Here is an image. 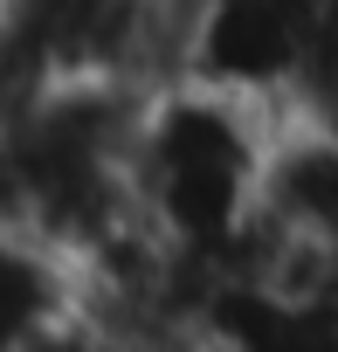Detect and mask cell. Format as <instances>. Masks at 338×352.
Here are the masks:
<instances>
[{"label":"cell","mask_w":338,"mask_h":352,"mask_svg":"<svg viewBox=\"0 0 338 352\" xmlns=\"http://www.w3.org/2000/svg\"><path fill=\"white\" fill-rule=\"evenodd\" d=\"M269 145L276 118L256 104L201 90L187 76L145 90L124 145V194L138 235H152L166 256L214 283L262 214Z\"/></svg>","instance_id":"obj_1"},{"label":"cell","mask_w":338,"mask_h":352,"mask_svg":"<svg viewBox=\"0 0 338 352\" xmlns=\"http://www.w3.org/2000/svg\"><path fill=\"white\" fill-rule=\"evenodd\" d=\"M0 21L49 90H159L180 76V14L166 0H0Z\"/></svg>","instance_id":"obj_2"},{"label":"cell","mask_w":338,"mask_h":352,"mask_svg":"<svg viewBox=\"0 0 338 352\" xmlns=\"http://www.w3.org/2000/svg\"><path fill=\"white\" fill-rule=\"evenodd\" d=\"M304 49H311V0H207L180 21V76L269 118L290 111Z\"/></svg>","instance_id":"obj_3"},{"label":"cell","mask_w":338,"mask_h":352,"mask_svg":"<svg viewBox=\"0 0 338 352\" xmlns=\"http://www.w3.org/2000/svg\"><path fill=\"white\" fill-rule=\"evenodd\" d=\"M42 90H49V83L35 76V63L21 56V42L8 35V21H0V131H14V124L35 111Z\"/></svg>","instance_id":"obj_4"},{"label":"cell","mask_w":338,"mask_h":352,"mask_svg":"<svg viewBox=\"0 0 338 352\" xmlns=\"http://www.w3.org/2000/svg\"><path fill=\"white\" fill-rule=\"evenodd\" d=\"M166 8H173V14H180V21H187V14H194V8H207V0H166Z\"/></svg>","instance_id":"obj_5"}]
</instances>
